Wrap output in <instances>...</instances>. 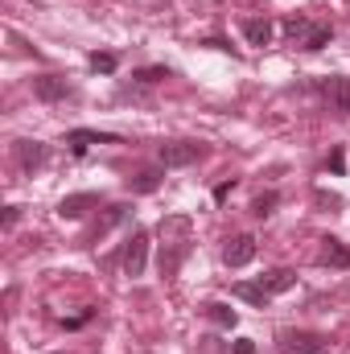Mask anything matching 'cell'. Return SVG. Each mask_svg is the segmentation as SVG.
<instances>
[{"label": "cell", "mask_w": 350, "mask_h": 354, "mask_svg": "<svg viewBox=\"0 0 350 354\" xmlns=\"http://www.w3.org/2000/svg\"><path fill=\"white\" fill-rule=\"evenodd\" d=\"M202 317H210L219 330H235V326H239V313H235L231 305H223V301H210V305H202Z\"/></svg>", "instance_id": "10"}, {"label": "cell", "mask_w": 350, "mask_h": 354, "mask_svg": "<svg viewBox=\"0 0 350 354\" xmlns=\"http://www.w3.org/2000/svg\"><path fill=\"white\" fill-rule=\"evenodd\" d=\"M231 189H235V177L219 181V185H214V202H227V198H231Z\"/></svg>", "instance_id": "23"}, {"label": "cell", "mask_w": 350, "mask_h": 354, "mask_svg": "<svg viewBox=\"0 0 350 354\" xmlns=\"http://www.w3.org/2000/svg\"><path fill=\"white\" fill-rule=\"evenodd\" d=\"M326 169H330V174H347V153H342V149H334V153H330V161H326Z\"/></svg>", "instance_id": "22"}, {"label": "cell", "mask_w": 350, "mask_h": 354, "mask_svg": "<svg viewBox=\"0 0 350 354\" xmlns=\"http://www.w3.org/2000/svg\"><path fill=\"white\" fill-rule=\"evenodd\" d=\"M231 354H256V342H252V338H239V342L231 346Z\"/></svg>", "instance_id": "26"}, {"label": "cell", "mask_w": 350, "mask_h": 354, "mask_svg": "<svg viewBox=\"0 0 350 354\" xmlns=\"http://www.w3.org/2000/svg\"><path fill=\"white\" fill-rule=\"evenodd\" d=\"M145 268H149V231H132V239L124 248V272L136 280V276H145Z\"/></svg>", "instance_id": "3"}, {"label": "cell", "mask_w": 350, "mask_h": 354, "mask_svg": "<svg viewBox=\"0 0 350 354\" xmlns=\"http://www.w3.org/2000/svg\"><path fill=\"white\" fill-rule=\"evenodd\" d=\"M120 136L116 132H95V128H71L66 132V149L75 153V157H83L91 145H116Z\"/></svg>", "instance_id": "5"}, {"label": "cell", "mask_w": 350, "mask_h": 354, "mask_svg": "<svg viewBox=\"0 0 350 354\" xmlns=\"http://www.w3.org/2000/svg\"><path fill=\"white\" fill-rule=\"evenodd\" d=\"M260 284L272 292V297H280V292H288L293 284H297V272H288V268H276V272H268L260 276Z\"/></svg>", "instance_id": "14"}, {"label": "cell", "mask_w": 350, "mask_h": 354, "mask_svg": "<svg viewBox=\"0 0 350 354\" xmlns=\"http://www.w3.org/2000/svg\"><path fill=\"white\" fill-rule=\"evenodd\" d=\"M276 202H280V194H276V189H268V194H260V198L252 202V214H256V218H268V214L276 210Z\"/></svg>", "instance_id": "19"}, {"label": "cell", "mask_w": 350, "mask_h": 354, "mask_svg": "<svg viewBox=\"0 0 350 354\" xmlns=\"http://www.w3.org/2000/svg\"><path fill=\"white\" fill-rule=\"evenodd\" d=\"M161 79H169V66H140V71H132V83H140V87H153Z\"/></svg>", "instance_id": "17"}, {"label": "cell", "mask_w": 350, "mask_h": 354, "mask_svg": "<svg viewBox=\"0 0 350 354\" xmlns=\"http://www.w3.org/2000/svg\"><path fill=\"white\" fill-rule=\"evenodd\" d=\"M231 292H235L239 301H248V305H256V309H264V305L272 301V292H268L264 284H248V280H239V284H235Z\"/></svg>", "instance_id": "15"}, {"label": "cell", "mask_w": 350, "mask_h": 354, "mask_svg": "<svg viewBox=\"0 0 350 354\" xmlns=\"http://www.w3.org/2000/svg\"><path fill=\"white\" fill-rule=\"evenodd\" d=\"M33 95H37L42 103H62V99L75 95V87H71L62 75H37V79H33Z\"/></svg>", "instance_id": "4"}, {"label": "cell", "mask_w": 350, "mask_h": 354, "mask_svg": "<svg viewBox=\"0 0 350 354\" xmlns=\"http://www.w3.org/2000/svg\"><path fill=\"white\" fill-rule=\"evenodd\" d=\"M243 37H248V46H268L272 41V21L268 17H248L243 21Z\"/></svg>", "instance_id": "13"}, {"label": "cell", "mask_w": 350, "mask_h": 354, "mask_svg": "<svg viewBox=\"0 0 350 354\" xmlns=\"http://www.w3.org/2000/svg\"><path fill=\"white\" fill-rule=\"evenodd\" d=\"M276 342H280L284 354H322L326 351V338L322 334H309V330H280Z\"/></svg>", "instance_id": "2"}, {"label": "cell", "mask_w": 350, "mask_h": 354, "mask_svg": "<svg viewBox=\"0 0 350 354\" xmlns=\"http://www.w3.org/2000/svg\"><path fill=\"white\" fill-rule=\"evenodd\" d=\"M322 264L326 268H350V248L342 239H322Z\"/></svg>", "instance_id": "12"}, {"label": "cell", "mask_w": 350, "mask_h": 354, "mask_svg": "<svg viewBox=\"0 0 350 354\" xmlns=\"http://www.w3.org/2000/svg\"><path fill=\"white\" fill-rule=\"evenodd\" d=\"M313 198H317V206H342V198L338 194H326V189H317Z\"/></svg>", "instance_id": "24"}, {"label": "cell", "mask_w": 350, "mask_h": 354, "mask_svg": "<svg viewBox=\"0 0 350 354\" xmlns=\"http://www.w3.org/2000/svg\"><path fill=\"white\" fill-rule=\"evenodd\" d=\"M161 239L165 243H190V214H169L161 223Z\"/></svg>", "instance_id": "11"}, {"label": "cell", "mask_w": 350, "mask_h": 354, "mask_svg": "<svg viewBox=\"0 0 350 354\" xmlns=\"http://www.w3.org/2000/svg\"><path fill=\"white\" fill-rule=\"evenodd\" d=\"M116 66H120V58L116 54H91V71H99V75H116Z\"/></svg>", "instance_id": "20"}, {"label": "cell", "mask_w": 350, "mask_h": 354, "mask_svg": "<svg viewBox=\"0 0 350 354\" xmlns=\"http://www.w3.org/2000/svg\"><path fill=\"white\" fill-rule=\"evenodd\" d=\"M330 37H334V29H330V25H313V33H309L301 46H305V50H326V46H330Z\"/></svg>", "instance_id": "18"}, {"label": "cell", "mask_w": 350, "mask_h": 354, "mask_svg": "<svg viewBox=\"0 0 350 354\" xmlns=\"http://www.w3.org/2000/svg\"><path fill=\"white\" fill-rule=\"evenodd\" d=\"M17 161H21L25 174H33V169H42L50 161V145H42V140H17Z\"/></svg>", "instance_id": "7"}, {"label": "cell", "mask_w": 350, "mask_h": 354, "mask_svg": "<svg viewBox=\"0 0 350 354\" xmlns=\"http://www.w3.org/2000/svg\"><path fill=\"white\" fill-rule=\"evenodd\" d=\"M284 33H288V37H297V33H305V37H309L313 29H309V21H305V17H297V12H293V17H284Z\"/></svg>", "instance_id": "21"}, {"label": "cell", "mask_w": 350, "mask_h": 354, "mask_svg": "<svg viewBox=\"0 0 350 354\" xmlns=\"http://www.w3.org/2000/svg\"><path fill=\"white\" fill-rule=\"evenodd\" d=\"M157 157H161L165 169H185V165H194V161L206 157V145L202 140H169V145H161Z\"/></svg>", "instance_id": "1"}, {"label": "cell", "mask_w": 350, "mask_h": 354, "mask_svg": "<svg viewBox=\"0 0 350 354\" xmlns=\"http://www.w3.org/2000/svg\"><path fill=\"white\" fill-rule=\"evenodd\" d=\"M161 177H165V165H161V169H140V174L128 181V189H132V194H153V189L161 185Z\"/></svg>", "instance_id": "16"}, {"label": "cell", "mask_w": 350, "mask_h": 354, "mask_svg": "<svg viewBox=\"0 0 350 354\" xmlns=\"http://www.w3.org/2000/svg\"><path fill=\"white\" fill-rule=\"evenodd\" d=\"M256 260V239L252 235H231L223 248V264L227 268H248Z\"/></svg>", "instance_id": "6"}, {"label": "cell", "mask_w": 350, "mask_h": 354, "mask_svg": "<svg viewBox=\"0 0 350 354\" xmlns=\"http://www.w3.org/2000/svg\"><path fill=\"white\" fill-rule=\"evenodd\" d=\"M17 218H21V206H8V210H4V231H12Z\"/></svg>", "instance_id": "25"}, {"label": "cell", "mask_w": 350, "mask_h": 354, "mask_svg": "<svg viewBox=\"0 0 350 354\" xmlns=\"http://www.w3.org/2000/svg\"><path fill=\"white\" fill-rule=\"evenodd\" d=\"M326 103H330L334 115H350V79L347 75L326 79Z\"/></svg>", "instance_id": "8"}, {"label": "cell", "mask_w": 350, "mask_h": 354, "mask_svg": "<svg viewBox=\"0 0 350 354\" xmlns=\"http://www.w3.org/2000/svg\"><path fill=\"white\" fill-rule=\"evenodd\" d=\"M99 202H103L99 194H66L58 202V218H83L91 206H99Z\"/></svg>", "instance_id": "9"}]
</instances>
